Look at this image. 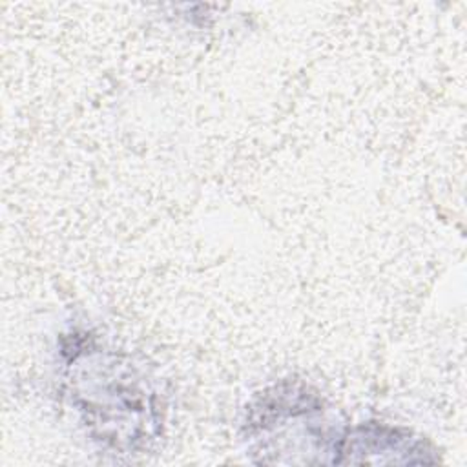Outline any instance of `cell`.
<instances>
[{
  "mask_svg": "<svg viewBox=\"0 0 467 467\" xmlns=\"http://www.w3.org/2000/svg\"><path fill=\"white\" fill-rule=\"evenodd\" d=\"M421 449H416V441L394 436L379 429V434H365L350 440H343L334 463H429L434 462Z\"/></svg>",
  "mask_w": 467,
  "mask_h": 467,
  "instance_id": "cell-1",
  "label": "cell"
}]
</instances>
